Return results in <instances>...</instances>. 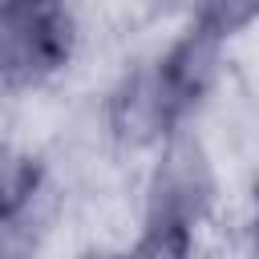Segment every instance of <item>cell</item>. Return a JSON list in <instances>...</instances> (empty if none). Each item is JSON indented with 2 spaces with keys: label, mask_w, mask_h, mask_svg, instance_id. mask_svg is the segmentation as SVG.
<instances>
[{
  "label": "cell",
  "mask_w": 259,
  "mask_h": 259,
  "mask_svg": "<svg viewBox=\"0 0 259 259\" xmlns=\"http://www.w3.org/2000/svg\"><path fill=\"white\" fill-rule=\"evenodd\" d=\"M40 182V170L32 158L0 146V227L12 223L28 202H32V190Z\"/></svg>",
  "instance_id": "277c9868"
},
{
  "label": "cell",
  "mask_w": 259,
  "mask_h": 259,
  "mask_svg": "<svg viewBox=\"0 0 259 259\" xmlns=\"http://www.w3.org/2000/svg\"><path fill=\"white\" fill-rule=\"evenodd\" d=\"M247 16H251V8L202 12V20L154 69H142L138 77H130L121 85V93L113 97V130L130 142H154V138L170 134L210 89L219 53H223V36Z\"/></svg>",
  "instance_id": "6da1fadb"
},
{
  "label": "cell",
  "mask_w": 259,
  "mask_h": 259,
  "mask_svg": "<svg viewBox=\"0 0 259 259\" xmlns=\"http://www.w3.org/2000/svg\"><path fill=\"white\" fill-rule=\"evenodd\" d=\"M206 202H210V170H206L202 150L194 142H174L166 150V162L154 174L146 231L186 235L190 239V231L202 219Z\"/></svg>",
  "instance_id": "3957f363"
},
{
  "label": "cell",
  "mask_w": 259,
  "mask_h": 259,
  "mask_svg": "<svg viewBox=\"0 0 259 259\" xmlns=\"http://www.w3.org/2000/svg\"><path fill=\"white\" fill-rule=\"evenodd\" d=\"M89 259H130V255H89Z\"/></svg>",
  "instance_id": "5b68a950"
},
{
  "label": "cell",
  "mask_w": 259,
  "mask_h": 259,
  "mask_svg": "<svg viewBox=\"0 0 259 259\" xmlns=\"http://www.w3.org/2000/svg\"><path fill=\"white\" fill-rule=\"evenodd\" d=\"M73 20L61 4H0V81L36 85L65 65Z\"/></svg>",
  "instance_id": "7a4b0ae2"
}]
</instances>
